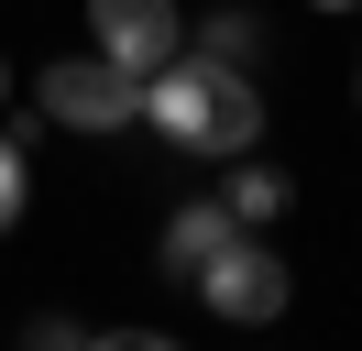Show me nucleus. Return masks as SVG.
Returning <instances> with one entry per match:
<instances>
[{
  "label": "nucleus",
  "mask_w": 362,
  "mask_h": 351,
  "mask_svg": "<svg viewBox=\"0 0 362 351\" xmlns=\"http://www.w3.org/2000/svg\"><path fill=\"white\" fill-rule=\"evenodd\" d=\"M318 11H351V0H318Z\"/></svg>",
  "instance_id": "9"
},
{
  "label": "nucleus",
  "mask_w": 362,
  "mask_h": 351,
  "mask_svg": "<svg viewBox=\"0 0 362 351\" xmlns=\"http://www.w3.org/2000/svg\"><path fill=\"white\" fill-rule=\"evenodd\" d=\"M88 33H99V55H110V66L154 77V66L187 44V22H176V0H88Z\"/></svg>",
  "instance_id": "4"
},
{
  "label": "nucleus",
  "mask_w": 362,
  "mask_h": 351,
  "mask_svg": "<svg viewBox=\"0 0 362 351\" xmlns=\"http://www.w3.org/2000/svg\"><path fill=\"white\" fill-rule=\"evenodd\" d=\"M230 231H242V219H230V209H220V197H187V209H176V219H165V241H154V253H165V275H198V263H209V253H220V241H230Z\"/></svg>",
  "instance_id": "5"
},
{
  "label": "nucleus",
  "mask_w": 362,
  "mask_h": 351,
  "mask_svg": "<svg viewBox=\"0 0 362 351\" xmlns=\"http://www.w3.org/2000/svg\"><path fill=\"white\" fill-rule=\"evenodd\" d=\"M198 55H220V66H252V11H209V22H198Z\"/></svg>",
  "instance_id": "7"
},
{
  "label": "nucleus",
  "mask_w": 362,
  "mask_h": 351,
  "mask_svg": "<svg viewBox=\"0 0 362 351\" xmlns=\"http://www.w3.org/2000/svg\"><path fill=\"white\" fill-rule=\"evenodd\" d=\"M23 187H33V165H23V132L0 121V231L23 219Z\"/></svg>",
  "instance_id": "8"
},
{
  "label": "nucleus",
  "mask_w": 362,
  "mask_h": 351,
  "mask_svg": "<svg viewBox=\"0 0 362 351\" xmlns=\"http://www.w3.org/2000/svg\"><path fill=\"white\" fill-rule=\"evenodd\" d=\"M0 88H11V66H0Z\"/></svg>",
  "instance_id": "10"
},
{
  "label": "nucleus",
  "mask_w": 362,
  "mask_h": 351,
  "mask_svg": "<svg viewBox=\"0 0 362 351\" xmlns=\"http://www.w3.org/2000/svg\"><path fill=\"white\" fill-rule=\"evenodd\" d=\"M209 297V318H230V329H264V318H286V297H296V275H286V253H264L252 231H230L220 253L187 275Z\"/></svg>",
  "instance_id": "2"
},
{
  "label": "nucleus",
  "mask_w": 362,
  "mask_h": 351,
  "mask_svg": "<svg viewBox=\"0 0 362 351\" xmlns=\"http://www.w3.org/2000/svg\"><path fill=\"white\" fill-rule=\"evenodd\" d=\"M143 121L165 132V143H187V154H252V132H264V99L242 88V66H220V55H165L154 77H143Z\"/></svg>",
  "instance_id": "1"
},
{
  "label": "nucleus",
  "mask_w": 362,
  "mask_h": 351,
  "mask_svg": "<svg viewBox=\"0 0 362 351\" xmlns=\"http://www.w3.org/2000/svg\"><path fill=\"white\" fill-rule=\"evenodd\" d=\"M33 99H45L66 132H132L143 121V77L110 66V55H55L45 77H33Z\"/></svg>",
  "instance_id": "3"
},
{
  "label": "nucleus",
  "mask_w": 362,
  "mask_h": 351,
  "mask_svg": "<svg viewBox=\"0 0 362 351\" xmlns=\"http://www.w3.org/2000/svg\"><path fill=\"white\" fill-rule=\"evenodd\" d=\"M220 209L242 219V231H264V219L286 209V176H274V165H242V176H230V187H220Z\"/></svg>",
  "instance_id": "6"
}]
</instances>
